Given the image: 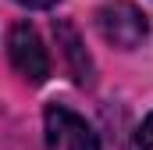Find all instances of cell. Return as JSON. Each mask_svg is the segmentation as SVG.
Returning a JSON list of instances; mask_svg holds the SVG:
<instances>
[{
    "label": "cell",
    "instance_id": "1",
    "mask_svg": "<svg viewBox=\"0 0 153 150\" xmlns=\"http://www.w3.org/2000/svg\"><path fill=\"white\" fill-rule=\"evenodd\" d=\"M96 29H100V36L107 39L111 46H117V50H135L143 39L150 36L146 14H143L135 4H128V0L103 4V7L96 11Z\"/></svg>",
    "mask_w": 153,
    "mask_h": 150
},
{
    "label": "cell",
    "instance_id": "2",
    "mask_svg": "<svg viewBox=\"0 0 153 150\" xmlns=\"http://www.w3.org/2000/svg\"><path fill=\"white\" fill-rule=\"evenodd\" d=\"M43 125H46V150H100L93 125L64 104H50Z\"/></svg>",
    "mask_w": 153,
    "mask_h": 150
},
{
    "label": "cell",
    "instance_id": "3",
    "mask_svg": "<svg viewBox=\"0 0 153 150\" xmlns=\"http://www.w3.org/2000/svg\"><path fill=\"white\" fill-rule=\"evenodd\" d=\"M7 54H11L14 72L22 75L25 82H32V86L46 82V75H50V57H46V50H43L39 32L29 22H18V25L11 29V36H7Z\"/></svg>",
    "mask_w": 153,
    "mask_h": 150
},
{
    "label": "cell",
    "instance_id": "4",
    "mask_svg": "<svg viewBox=\"0 0 153 150\" xmlns=\"http://www.w3.org/2000/svg\"><path fill=\"white\" fill-rule=\"evenodd\" d=\"M57 39H61V46H64V54H68V61H71V75H75V82L89 86V82H93V61H89L85 46L78 43L75 29H71V25H57Z\"/></svg>",
    "mask_w": 153,
    "mask_h": 150
},
{
    "label": "cell",
    "instance_id": "5",
    "mask_svg": "<svg viewBox=\"0 0 153 150\" xmlns=\"http://www.w3.org/2000/svg\"><path fill=\"white\" fill-rule=\"evenodd\" d=\"M132 150H153V114L139 125V132H135V140H132Z\"/></svg>",
    "mask_w": 153,
    "mask_h": 150
},
{
    "label": "cell",
    "instance_id": "6",
    "mask_svg": "<svg viewBox=\"0 0 153 150\" xmlns=\"http://www.w3.org/2000/svg\"><path fill=\"white\" fill-rule=\"evenodd\" d=\"M18 4H25V7H50V4H57V0H18Z\"/></svg>",
    "mask_w": 153,
    "mask_h": 150
}]
</instances>
